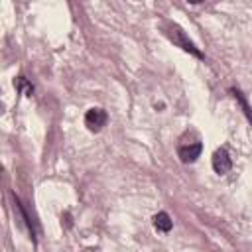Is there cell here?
<instances>
[{"instance_id": "cell-1", "label": "cell", "mask_w": 252, "mask_h": 252, "mask_svg": "<svg viewBox=\"0 0 252 252\" xmlns=\"http://www.w3.org/2000/svg\"><path fill=\"white\" fill-rule=\"evenodd\" d=\"M165 33H167V37H169V39H171L175 45H179L183 51H187V53H191V55H195V57L203 59V53H201V51L195 47V43H193V41H191V39H189V37L183 33V30H181L179 26H175V24H173V26H169Z\"/></svg>"}, {"instance_id": "cell-2", "label": "cell", "mask_w": 252, "mask_h": 252, "mask_svg": "<svg viewBox=\"0 0 252 252\" xmlns=\"http://www.w3.org/2000/svg\"><path fill=\"white\" fill-rule=\"evenodd\" d=\"M211 163H213L215 173H219V175L228 173V171H230V167H232V159H230V156H228L226 148H219V150H215Z\"/></svg>"}, {"instance_id": "cell-3", "label": "cell", "mask_w": 252, "mask_h": 252, "mask_svg": "<svg viewBox=\"0 0 252 252\" xmlns=\"http://www.w3.org/2000/svg\"><path fill=\"white\" fill-rule=\"evenodd\" d=\"M106 120H108V116L102 108H89L87 114H85V126L91 132H98L106 124Z\"/></svg>"}, {"instance_id": "cell-4", "label": "cell", "mask_w": 252, "mask_h": 252, "mask_svg": "<svg viewBox=\"0 0 252 252\" xmlns=\"http://www.w3.org/2000/svg\"><path fill=\"white\" fill-rule=\"evenodd\" d=\"M203 152V144L201 142H191V144H181L177 148V156L183 163H191L195 161Z\"/></svg>"}, {"instance_id": "cell-5", "label": "cell", "mask_w": 252, "mask_h": 252, "mask_svg": "<svg viewBox=\"0 0 252 252\" xmlns=\"http://www.w3.org/2000/svg\"><path fill=\"white\" fill-rule=\"evenodd\" d=\"M154 226L158 228V230H161V232H169L171 230V226H173V220H171V217L167 215V213H158L156 217H154Z\"/></svg>"}, {"instance_id": "cell-6", "label": "cell", "mask_w": 252, "mask_h": 252, "mask_svg": "<svg viewBox=\"0 0 252 252\" xmlns=\"http://www.w3.org/2000/svg\"><path fill=\"white\" fill-rule=\"evenodd\" d=\"M14 87H16L18 91H22L26 96H32V93H33V87L26 81V77H18V79L14 81Z\"/></svg>"}, {"instance_id": "cell-7", "label": "cell", "mask_w": 252, "mask_h": 252, "mask_svg": "<svg viewBox=\"0 0 252 252\" xmlns=\"http://www.w3.org/2000/svg\"><path fill=\"white\" fill-rule=\"evenodd\" d=\"M230 93L234 94V98L240 102V106H242V110H244V114H246V118H250V108H248V102L244 100V96H242V93L240 91H236V89H230Z\"/></svg>"}]
</instances>
